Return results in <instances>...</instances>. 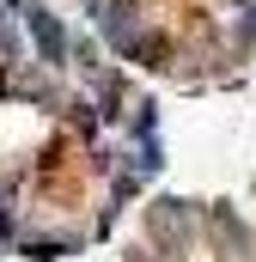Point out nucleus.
Instances as JSON below:
<instances>
[{
	"label": "nucleus",
	"instance_id": "nucleus-1",
	"mask_svg": "<svg viewBox=\"0 0 256 262\" xmlns=\"http://www.w3.org/2000/svg\"><path fill=\"white\" fill-rule=\"evenodd\" d=\"M98 25H104L110 49H122V55H134L146 43V6L140 0H104L98 6Z\"/></svg>",
	"mask_w": 256,
	"mask_h": 262
},
{
	"label": "nucleus",
	"instance_id": "nucleus-2",
	"mask_svg": "<svg viewBox=\"0 0 256 262\" xmlns=\"http://www.w3.org/2000/svg\"><path fill=\"white\" fill-rule=\"evenodd\" d=\"M25 25L37 31V43H43V61H55V67H61V55H67V31L49 18V12H43V6H25Z\"/></svg>",
	"mask_w": 256,
	"mask_h": 262
}]
</instances>
